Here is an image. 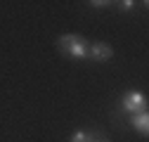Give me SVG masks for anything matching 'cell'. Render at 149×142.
I'll list each match as a JSON object with an SVG mask.
<instances>
[{
	"label": "cell",
	"instance_id": "4",
	"mask_svg": "<svg viewBox=\"0 0 149 142\" xmlns=\"http://www.w3.org/2000/svg\"><path fill=\"white\" fill-rule=\"evenodd\" d=\"M128 123H130V128H135L137 133L147 135V130H149V114H147V109H140L135 114H130Z\"/></svg>",
	"mask_w": 149,
	"mask_h": 142
},
{
	"label": "cell",
	"instance_id": "2",
	"mask_svg": "<svg viewBox=\"0 0 149 142\" xmlns=\"http://www.w3.org/2000/svg\"><path fill=\"white\" fill-rule=\"evenodd\" d=\"M121 106H123V111L135 114V111H140V109H147V97H144V93H140V90H128V93L121 97Z\"/></svg>",
	"mask_w": 149,
	"mask_h": 142
},
{
	"label": "cell",
	"instance_id": "7",
	"mask_svg": "<svg viewBox=\"0 0 149 142\" xmlns=\"http://www.w3.org/2000/svg\"><path fill=\"white\" fill-rule=\"evenodd\" d=\"M88 142H109V140H107V137H102V135H97V133H90Z\"/></svg>",
	"mask_w": 149,
	"mask_h": 142
},
{
	"label": "cell",
	"instance_id": "8",
	"mask_svg": "<svg viewBox=\"0 0 149 142\" xmlns=\"http://www.w3.org/2000/svg\"><path fill=\"white\" fill-rule=\"evenodd\" d=\"M90 5H92V7H100V10H104V7H109L111 3H107V0H92Z\"/></svg>",
	"mask_w": 149,
	"mask_h": 142
},
{
	"label": "cell",
	"instance_id": "6",
	"mask_svg": "<svg viewBox=\"0 0 149 142\" xmlns=\"http://www.w3.org/2000/svg\"><path fill=\"white\" fill-rule=\"evenodd\" d=\"M116 5H118V10H123V12L135 10V3H133V0H123V3H116Z\"/></svg>",
	"mask_w": 149,
	"mask_h": 142
},
{
	"label": "cell",
	"instance_id": "3",
	"mask_svg": "<svg viewBox=\"0 0 149 142\" xmlns=\"http://www.w3.org/2000/svg\"><path fill=\"white\" fill-rule=\"evenodd\" d=\"M88 57L90 59H95V62H109L111 57H114V50H111V45L109 43H92L90 47H88Z\"/></svg>",
	"mask_w": 149,
	"mask_h": 142
},
{
	"label": "cell",
	"instance_id": "5",
	"mask_svg": "<svg viewBox=\"0 0 149 142\" xmlns=\"http://www.w3.org/2000/svg\"><path fill=\"white\" fill-rule=\"evenodd\" d=\"M88 137H90V130H73L71 142H88Z\"/></svg>",
	"mask_w": 149,
	"mask_h": 142
},
{
	"label": "cell",
	"instance_id": "1",
	"mask_svg": "<svg viewBox=\"0 0 149 142\" xmlns=\"http://www.w3.org/2000/svg\"><path fill=\"white\" fill-rule=\"evenodd\" d=\"M57 47L71 59H85L90 43L83 38V36H78V33H64V36L57 38Z\"/></svg>",
	"mask_w": 149,
	"mask_h": 142
}]
</instances>
